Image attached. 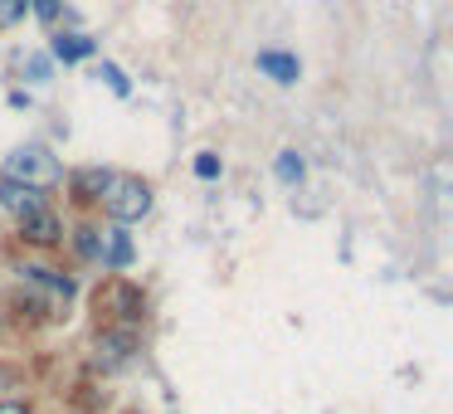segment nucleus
<instances>
[{
  "mask_svg": "<svg viewBox=\"0 0 453 414\" xmlns=\"http://www.w3.org/2000/svg\"><path fill=\"white\" fill-rule=\"evenodd\" d=\"M108 171H79L73 176V190H79V200H103V190H108Z\"/></svg>",
  "mask_w": 453,
  "mask_h": 414,
  "instance_id": "6e6552de",
  "label": "nucleus"
},
{
  "mask_svg": "<svg viewBox=\"0 0 453 414\" xmlns=\"http://www.w3.org/2000/svg\"><path fill=\"white\" fill-rule=\"evenodd\" d=\"M25 5H30V0H0V30H11V25L25 15Z\"/></svg>",
  "mask_w": 453,
  "mask_h": 414,
  "instance_id": "9b49d317",
  "label": "nucleus"
},
{
  "mask_svg": "<svg viewBox=\"0 0 453 414\" xmlns=\"http://www.w3.org/2000/svg\"><path fill=\"white\" fill-rule=\"evenodd\" d=\"M132 346H137V336H132V332H103L98 346H93V361H98L103 371H112V365H122L132 356Z\"/></svg>",
  "mask_w": 453,
  "mask_h": 414,
  "instance_id": "20e7f679",
  "label": "nucleus"
},
{
  "mask_svg": "<svg viewBox=\"0 0 453 414\" xmlns=\"http://www.w3.org/2000/svg\"><path fill=\"white\" fill-rule=\"evenodd\" d=\"M103 239H108V249H103V254H108V264H112V268H127V258H132V239L122 234V229H108Z\"/></svg>",
  "mask_w": 453,
  "mask_h": 414,
  "instance_id": "1a4fd4ad",
  "label": "nucleus"
},
{
  "mask_svg": "<svg viewBox=\"0 0 453 414\" xmlns=\"http://www.w3.org/2000/svg\"><path fill=\"white\" fill-rule=\"evenodd\" d=\"M103 79H108V88L118 93V98H127V79H122L118 64H103Z\"/></svg>",
  "mask_w": 453,
  "mask_h": 414,
  "instance_id": "ddd939ff",
  "label": "nucleus"
},
{
  "mask_svg": "<svg viewBox=\"0 0 453 414\" xmlns=\"http://www.w3.org/2000/svg\"><path fill=\"white\" fill-rule=\"evenodd\" d=\"M59 176H64L59 161H54L44 147H20V151L5 157V180H20V186L44 190V186H59Z\"/></svg>",
  "mask_w": 453,
  "mask_h": 414,
  "instance_id": "f257e3e1",
  "label": "nucleus"
},
{
  "mask_svg": "<svg viewBox=\"0 0 453 414\" xmlns=\"http://www.w3.org/2000/svg\"><path fill=\"white\" fill-rule=\"evenodd\" d=\"M0 205L11 210L15 219H25L35 210H44V196L35 186H20V180H0Z\"/></svg>",
  "mask_w": 453,
  "mask_h": 414,
  "instance_id": "7ed1b4c3",
  "label": "nucleus"
},
{
  "mask_svg": "<svg viewBox=\"0 0 453 414\" xmlns=\"http://www.w3.org/2000/svg\"><path fill=\"white\" fill-rule=\"evenodd\" d=\"M273 171H278V180H283V186H297V180H303V157H297V151H278Z\"/></svg>",
  "mask_w": 453,
  "mask_h": 414,
  "instance_id": "9d476101",
  "label": "nucleus"
},
{
  "mask_svg": "<svg viewBox=\"0 0 453 414\" xmlns=\"http://www.w3.org/2000/svg\"><path fill=\"white\" fill-rule=\"evenodd\" d=\"M0 414H30V410H25V404H15V400H11V404H0Z\"/></svg>",
  "mask_w": 453,
  "mask_h": 414,
  "instance_id": "dca6fc26",
  "label": "nucleus"
},
{
  "mask_svg": "<svg viewBox=\"0 0 453 414\" xmlns=\"http://www.w3.org/2000/svg\"><path fill=\"white\" fill-rule=\"evenodd\" d=\"M35 11H40V20H54L59 15V0H35Z\"/></svg>",
  "mask_w": 453,
  "mask_h": 414,
  "instance_id": "2eb2a0df",
  "label": "nucleus"
},
{
  "mask_svg": "<svg viewBox=\"0 0 453 414\" xmlns=\"http://www.w3.org/2000/svg\"><path fill=\"white\" fill-rule=\"evenodd\" d=\"M20 229H25V239H35V244H54V239H59V219H54L50 210H35V215H25Z\"/></svg>",
  "mask_w": 453,
  "mask_h": 414,
  "instance_id": "423d86ee",
  "label": "nucleus"
},
{
  "mask_svg": "<svg viewBox=\"0 0 453 414\" xmlns=\"http://www.w3.org/2000/svg\"><path fill=\"white\" fill-rule=\"evenodd\" d=\"M196 176H200V180H215V176H219V157H210V151H205V157L196 161Z\"/></svg>",
  "mask_w": 453,
  "mask_h": 414,
  "instance_id": "4468645a",
  "label": "nucleus"
},
{
  "mask_svg": "<svg viewBox=\"0 0 453 414\" xmlns=\"http://www.w3.org/2000/svg\"><path fill=\"white\" fill-rule=\"evenodd\" d=\"M103 205H108V215L118 225H132V219H142L151 210V186L137 176H112L108 190H103Z\"/></svg>",
  "mask_w": 453,
  "mask_h": 414,
  "instance_id": "f03ea898",
  "label": "nucleus"
},
{
  "mask_svg": "<svg viewBox=\"0 0 453 414\" xmlns=\"http://www.w3.org/2000/svg\"><path fill=\"white\" fill-rule=\"evenodd\" d=\"M88 54H93V40H83V34H59L54 40V59H64V64L88 59Z\"/></svg>",
  "mask_w": 453,
  "mask_h": 414,
  "instance_id": "0eeeda50",
  "label": "nucleus"
},
{
  "mask_svg": "<svg viewBox=\"0 0 453 414\" xmlns=\"http://www.w3.org/2000/svg\"><path fill=\"white\" fill-rule=\"evenodd\" d=\"M79 249L88 258H103V234H98V229H79Z\"/></svg>",
  "mask_w": 453,
  "mask_h": 414,
  "instance_id": "f8f14e48",
  "label": "nucleus"
},
{
  "mask_svg": "<svg viewBox=\"0 0 453 414\" xmlns=\"http://www.w3.org/2000/svg\"><path fill=\"white\" fill-rule=\"evenodd\" d=\"M258 69H264L273 83H297V59H293V54L264 50V54H258Z\"/></svg>",
  "mask_w": 453,
  "mask_h": 414,
  "instance_id": "39448f33",
  "label": "nucleus"
}]
</instances>
